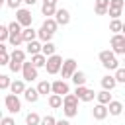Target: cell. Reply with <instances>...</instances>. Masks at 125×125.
<instances>
[{"label": "cell", "instance_id": "obj_29", "mask_svg": "<svg viewBox=\"0 0 125 125\" xmlns=\"http://www.w3.org/2000/svg\"><path fill=\"white\" fill-rule=\"evenodd\" d=\"M61 107H62V113L66 117H76L78 115V107L76 105H61Z\"/></svg>", "mask_w": 125, "mask_h": 125}, {"label": "cell", "instance_id": "obj_34", "mask_svg": "<svg viewBox=\"0 0 125 125\" xmlns=\"http://www.w3.org/2000/svg\"><path fill=\"white\" fill-rule=\"evenodd\" d=\"M51 37H53V33L45 31L43 27H39V29H37V39H41L43 43H45V41H51Z\"/></svg>", "mask_w": 125, "mask_h": 125}, {"label": "cell", "instance_id": "obj_5", "mask_svg": "<svg viewBox=\"0 0 125 125\" xmlns=\"http://www.w3.org/2000/svg\"><path fill=\"white\" fill-rule=\"evenodd\" d=\"M4 104H6V109L10 113H20V109H21V102H20V98L16 94H8Z\"/></svg>", "mask_w": 125, "mask_h": 125}, {"label": "cell", "instance_id": "obj_36", "mask_svg": "<svg viewBox=\"0 0 125 125\" xmlns=\"http://www.w3.org/2000/svg\"><path fill=\"white\" fill-rule=\"evenodd\" d=\"M8 66H10L12 72H20L21 70V62H18V61H8Z\"/></svg>", "mask_w": 125, "mask_h": 125}, {"label": "cell", "instance_id": "obj_45", "mask_svg": "<svg viewBox=\"0 0 125 125\" xmlns=\"http://www.w3.org/2000/svg\"><path fill=\"white\" fill-rule=\"evenodd\" d=\"M21 2H23V4H27V6H33L37 0H21Z\"/></svg>", "mask_w": 125, "mask_h": 125}, {"label": "cell", "instance_id": "obj_4", "mask_svg": "<svg viewBox=\"0 0 125 125\" xmlns=\"http://www.w3.org/2000/svg\"><path fill=\"white\" fill-rule=\"evenodd\" d=\"M111 51H113V55H125V35L123 33H113Z\"/></svg>", "mask_w": 125, "mask_h": 125}, {"label": "cell", "instance_id": "obj_25", "mask_svg": "<svg viewBox=\"0 0 125 125\" xmlns=\"http://www.w3.org/2000/svg\"><path fill=\"white\" fill-rule=\"evenodd\" d=\"M10 61H18V62H23L25 61V51H21V49H14L12 53H10Z\"/></svg>", "mask_w": 125, "mask_h": 125}, {"label": "cell", "instance_id": "obj_42", "mask_svg": "<svg viewBox=\"0 0 125 125\" xmlns=\"http://www.w3.org/2000/svg\"><path fill=\"white\" fill-rule=\"evenodd\" d=\"M6 4H8L12 10H18V8L21 6V0H6Z\"/></svg>", "mask_w": 125, "mask_h": 125}, {"label": "cell", "instance_id": "obj_20", "mask_svg": "<svg viewBox=\"0 0 125 125\" xmlns=\"http://www.w3.org/2000/svg\"><path fill=\"white\" fill-rule=\"evenodd\" d=\"M49 105L53 107V109H59L61 105H62V96H59V94H49Z\"/></svg>", "mask_w": 125, "mask_h": 125}, {"label": "cell", "instance_id": "obj_44", "mask_svg": "<svg viewBox=\"0 0 125 125\" xmlns=\"http://www.w3.org/2000/svg\"><path fill=\"white\" fill-rule=\"evenodd\" d=\"M55 125H70V121L68 119H59V121H55Z\"/></svg>", "mask_w": 125, "mask_h": 125}, {"label": "cell", "instance_id": "obj_43", "mask_svg": "<svg viewBox=\"0 0 125 125\" xmlns=\"http://www.w3.org/2000/svg\"><path fill=\"white\" fill-rule=\"evenodd\" d=\"M0 125H16V119L14 117H2L0 119Z\"/></svg>", "mask_w": 125, "mask_h": 125}, {"label": "cell", "instance_id": "obj_3", "mask_svg": "<svg viewBox=\"0 0 125 125\" xmlns=\"http://www.w3.org/2000/svg\"><path fill=\"white\" fill-rule=\"evenodd\" d=\"M16 21L21 25V27H29L31 21H33V16L27 8H18L16 10Z\"/></svg>", "mask_w": 125, "mask_h": 125}, {"label": "cell", "instance_id": "obj_16", "mask_svg": "<svg viewBox=\"0 0 125 125\" xmlns=\"http://www.w3.org/2000/svg\"><path fill=\"white\" fill-rule=\"evenodd\" d=\"M10 90H12V94H23V90H25V82L23 80H14V82H10Z\"/></svg>", "mask_w": 125, "mask_h": 125}, {"label": "cell", "instance_id": "obj_11", "mask_svg": "<svg viewBox=\"0 0 125 125\" xmlns=\"http://www.w3.org/2000/svg\"><path fill=\"white\" fill-rule=\"evenodd\" d=\"M33 39H37V31L29 25V27H21V41L23 43H29V41H33Z\"/></svg>", "mask_w": 125, "mask_h": 125}, {"label": "cell", "instance_id": "obj_28", "mask_svg": "<svg viewBox=\"0 0 125 125\" xmlns=\"http://www.w3.org/2000/svg\"><path fill=\"white\" fill-rule=\"evenodd\" d=\"M8 41H10V45L12 47H20L23 41H21V33H10L8 35Z\"/></svg>", "mask_w": 125, "mask_h": 125}, {"label": "cell", "instance_id": "obj_1", "mask_svg": "<svg viewBox=\"0 0 125 125\" xmlns=\"http://www.w3.org/2000/svg\"><path fill=\"white\" fill-rule=\"evenodd\" d=\"M100 61H102L104 68H107V70H115V68L119 66V61L115 59V55H113L111 49H107V51H100Z\"/></svg>", "mask_w": 125, "mask_h": 125}, {"label": "cell", "instance_id": "obj_40", "mask_svg": "<svg viewBox=\"0 0 125 125\" xmlns=\"http://www.w3.org/2000/svg\"><path fill=\"white\" fill-rule=\"evenodd\" d=\"M8 39V27L6 25H0V43H4Z\"/></svg>", "mask_w": 125, "mask_h": 125}, {"label": "cell", "instance_id": "obj_22", "mask_svg": "<svg viewBox=\"0 0 125 125\" xmlns=\"http://www.w3.org/2000/svg\"><path fill=\"white\" fill-rule=\"evenodd\" d=\"M55 51H57V47H55L51 41H45V43L41 45V55H45V57H51V55H55Z\"/></svg>", "mask_w": 125, "mask_h": 125}, {"label": "cell", "instance_id": "obj_14", "mask_svg": "<svg viewBox=\"0 0 125 125\" xmlns=\"http://www.w3.org/2000/svg\"><path fill=\"white\" fill-rule=\"evenodd\" d=\"M23 98H25L29 104H35V102L39 100V92H37L35 88H25V90H23Z\"/></svg>", "mask_w": 125, "mask_h": 125}, {"label": "cell", "instance_id": "obj_48", "mask_svg": "<svg viewBox=\"0 0 125 125\" xmlns=\"http://www.w3.org/2000/svg\"><path fill=\"white\" fill-rule=\"evenodd\" d=\"M4 4H6V0H0V8H2V6H4Z\"/></svg>", "mask_w": 125, "mask_h": 125}, {"label": "cell", "instance_id": "obj_46", "mask_svg": "<svg viewBox=\"0 0 125 125\" xmlns=\"http://www.w3.org/2000/svg\"><path fill=\"white\" fill-rule=\"evenodd\" d=\"M4 51H6V45H4V43H0V53H4Z\"/></svg>", "mask_w": 125, "mask_h": 125}, {"label": "cell", "instance_id": "obj_35", "mask_svg": "<svg viewBox=\"0 0 125 125\" xmlns=\"http://www.w3.org/2000/svg\"><path fill=\"white\" fill-rule=\"evenodd\" d=\"M10 76L8 74H0V90H6V88H10Z\"/></svg>", "mask_w": 125, "mask_h": 125}, {"label": "cell", "instance_id": "obj_10", "mask_svg": "<svg viewBox=\"0 0 125 125\" xmlns=\"http://www.w3.org/2000/svg\"><path fill=\"white\" fill-rule=\"evenodd\" d=\"M92 115H94V119H98V121H104L109 113H107V107L104 105V104H98V105H94V109H92Z\"/></svg>", "mask_w": 125, "mask_h": 125}, {"label": "cell", "instance_id": "obj_2", "mask_svg": "<svg viewBox=\"0 0 125 125\" xmlns=\"http://www.w3.org/2000/svg\"><path fill=\"white\" fill-rule=\"evenodd\" d=\"M61 64H62V57L61 55H51V57H47V61H45V68H47V72L49 74H59V70H61Z\"/></svg>", "mask_w": 125, "mask_h": 125}, {"label": "cell", "instance_id": "obj_37", "mask_svg": "<svg viewBox=\"0 0 125 125\" xmlns=\"http://www.w3.org/2000/svg\"><path fill=\"white\" fill-rule=\"evenodd\" d=\"M55 117L53 115H45V117H41V121H39V125H55Z\"/></svg>", "mask_w": 125, "mask_h": 125}, {"label": "cell", "instance_id": "obj_33", "mask_svg": "<svg viewBox=\"0 0 125 125\" xmlns=\"http://www.w3.org/2000/svg\"><path fill=\"white\" fill-rule=\"evenodd\" d=\"M6 27H8V35H10V33H21V25H20L16 20H14V21H10Z\"/></svg>", "mask_w": 125, "mask_h": 125}, {"label": "cell", "instance_id": "obj_9", "mask_svg": "<svg viewBox=\"0 0 125 125\" xmlns=\"http://www.w3.org/2000/svg\"><path fill=\"white\" fill-rule=\"evenodd\" d=\"M68 92H70V88H68V84H66L64 80H55V82H51V94L64 96V94H68Z\"/></svg>", "mask_w": 125, "mask_h": 125}, {"label": "cell", "instance_id": "obj_49", "mask_svg": "<svg viewBox=\"0 0 125 125\" xmlns=\"http://www.w3.org/2000/svg\"><path fill=\"white\" fill-rule=\"evenodd\" d=\"M2 117H4V115H2V111H0V119H2Z\"/></svg>", "mask_w": 125, "mask_h": 125}, {"label": "cell", "instance_id": "obj_19", "mask_svg": "<svg viewBox=\"0 0 125 125\" xmlns=\"http://www.w3.org/2000/svg\"><path fill=\"white\" fill-rule=\"evenodd\" d=\"M35 90L39 92V96H47V94H51V82L49 80H41Z\"/></svg>", "mask_w": 125, "mask_h": 125}, {"label": "cell", "instance_id": "obj_38", "mask_svg": "<svg viewBox=\"0 0 125 125\" xmlns=\"http://www.w3.org/2000/svg\"><path fill=\"white\" fill-rule=\"evenodd\" d=\"M107 14L111 16V20H119V16H121V10H119V8H107Z\"/></svg>", "mask_w": 125, "mask_h": 125}, {"label": "cell", "instance_id": "obj_6", "mask_svg": "<svg viewBox=\"0 0 125 125\" xmlns=\"http://www.w3.org/2000/svg\"><path fill=\"white\" fill-rule=\"evenodd\" d=\"M21 74H23V80H27V82H33V80H37V68L31 64V62H21Z\"/></svg>", "mask_w": 125, "mask_h": 125}, {"label": "cell", "instance_id": "obj_24", "mask_svg": "<svg viewBox=\"0 0 125 125\" xmlns=\"http://www.w3.org/2000/svg\"><path fill=\"white\" fill-rule=\"evenodd\" d=\"M29 55H37V53H41V43L37 41V39H33V41H29L27 43V49H25Z\"/></svg>", "mask_w": 125, "mask_h": 125}, {"label": "cell", "instance_id": "obj_23", "mask_svg": "<svg viewBox=\"0 0 125 125\" xmlns=\"http://www.w3.org/2000/svg\"><path fill=\"white\" fill-rule=\"evenodd\" d=\"M55 10H57V4H51V2H43V6H41L43 16H47V18H51L55 14Z\"/></svg>", "mask_w": 125, "mask_h": 125}, {"label": "cell", "instance_id": "obj_12", "mask_svg": "<svg viewBox=\"0 0 125 125\" xmlns=\"http://www.w3.org/2000/svg\"><path fill=\"white\" fill-rule=\"evenodd\" d=\"M105 107H107V113H111V115H121V111H123V104L117 100H111Z\"/></svg>", "mask_w": 125, "mask_h": 125}, {"label": "cell", "instance_id": "obj_30", "mask_svg": "<svg viewBox=\"0 0 125 125\" xmlns=\"http://www.w3.org/2000/svg\"><path fill=\"white\" fill-rule=\"evenodd\" d=\"M39 121H41V117H39V113H35V111H31V113L25 115V123H27V125H39Z\"/></svg>", "mask_w": 125, "mask_h": 125}, {"label": "cell", "instance_id": "obj_8", "mask_svg": "<svg viewBox=\"0 0 125 125\" xmlns=\"http://www.w3.org/2000/svg\"><path fill=\"white\" fill-rule=\"evenodd\" d=\"M53 16H55L53 20L57 21V25H68V21H70V14H68V10H64V8H57Z\"/></svg>", "mask_w": 125, "mask_h": 125}, {"label": "cell", "instance_id": "obj_41", "mask_svg": "<svg viewBox=\"0 0 125 125\" xmlns=\"http://www.w3.org/2000/svg\"><path fill=\"white\" fill-rule=\"evenodd\" d=\"M8 61H10V53H8V51L0 53V66H2V64H8Z\"/></svg>", "mask_w": 125, "mask_h": 125}, {"label": "cell", "instance_id": "obj_18", "mask_svg": "<svg viewBox=\"0 0 125 125\" xmlns=\"http://www.w3.org/2000/svg\"><path fill=\"white\" fill-rule=\"evenodd\" d=\"M45 61H47V57L45 55H41V53H37V55H31V64L35 66V68H41V66H45Z\"/></svg>", "mask_w": 125, "mask_h": 125}, {"label": "cell", "instance_id": "obj_17", "mask_svg": "<svg viewBox=\"0 0 125 125\" xmlns=\"http://www.w3.org/2000/svg\"><path fill=\"white\" fill-rule=\"evenodd\" d=\"M107 6H109V0H96L94 10L98 16H104V14H107Z\"/></svg>", "mask_w": 125, "mask_h": 125}, {"label": "cell", "instance_id": "obj_21", "mask_svg": "<svg viewBox=\"0 0 125 125\" xmlns=\"http://www.w3.org/2000/svg\"><path fill=\"white\" fill-rule=\"evenodd\" d=\"M41 27H43V29H45V31H49V33H55V31H57V27H59V25H57V21H55V20H53V18H47V20H45V21H43V23H41Z\"/></svg>", "mask_w": 125, "mask_h": 125}, {"label": "cell", "instance_id": "obj_47", "mask_svg": "<svg viewBox=\"0 0 125 125\" xmlns=\"http://www.w3.org/2000/svg\"><path fill=\"white\" fill-rule=\"evenodd\" d=\"M43 2H51V4H57V0H43Z\"/></svg>", "mask_w": 125, "mask_h": 125}, {"label": "cell", "instance_id": "obj_32", "mask_svg": "<svg viewBox=\"0 0 125 125\" xmlns=\"http://www.w3.org/2000/svg\"><path fill=\"white\" fill-rule=\"evenodd\" d=\"M113 78H115V82H117V84H123V82H125V68L117 66V68H115V74H113Z\"/></svg>", "mask_w": 125, "mask_h": 125}, {"label": "cell", "instance_id": "obj_39", "mask_svg": "<svg viewBox=\"0 0 125 125\" xmlns=\"http://www.w3.org/2000/svg\"><path fill=\"white\" fill-rule=\"evenodd\" d=\"M123 6H125L123 0H109V6L107 8H119V10H123Z\"/></svg>", "mask_w": 125, "mask_h": 125}, {"label": "cell", "instance_id": "obj_31", "mask_svg": "<svg viewBox=\"0 0 125 125\" xmlns=\"http://www.w3.org/2000/svg\"><path fill=\"white\" fill-rule=\"evenodd\" d=\"M109 31H113V33H121V31H123V21H121V20H111V23H109Z\"/></svg>", "mask_w": 125, "mask_h": 125}, {"label": "cell", "instance_id": "obj_15", "mask_svg": "<svg viewBox=\"0 0 125 125\" xmlns=\"http://www.w3.org/2000/svg\"><path fill=\"white\" fill-rule=\"evenodd\" d=\"M70 78H72L74 86H82V84H86V74H84L82 70H74V72L70 74Z\"/></svg>", "mask_w": 125, "mask_h": 125}, {"label": "cell", "instance_id": "obj_13", "mask_svg": "<svg viewBox=\"0 0 125 125\" xmlns=\"http://www.w3.org/2000/svg\"><path fill=\"white\" fill-rule=\"evenodd\" d=\"M115 86H117V82H115V78H113L111 74H105V76H102V88H104V90L111 92Z\"/></svg>", "mask_w": 125, "mask_h": 125}, {"label": "cell", "instance_id": "obj_26", "mask_svg": "<svg viewBox=\"0 0 125 125\" xmlns=\"http://www.w3.org/2000/svg\"><path fill=\"white\" fill-rule=\"evenodd\" d=\"M96 98H98V104H104V105H107V104L111 102V94H109L107 90L98 92V94H96Z\"/></svg>", "mask_w": 125, "mask_h": 125}, {"label": "cell", "instance_id": "obj_27", "mask_svg": "<svg viewBox=\"0 0 125 125\" xmlns=\"http://www.w3.org/2000/svg\"><path fill=\"white\" fill-rule=\"evenodd\" d=\"M62 105H76V107H78V98L68 92V94L62 96Z\"/></svg>", "mask_w": 125, "mask_h": 125}, {"label": "cell", "instance_id": "obj_7", "mask_svg": "<svg viewBox=\"0 0 125 125\" xmlns=\"http://www.w3.org/2000/svg\"><path fill=\"white\" fill-rule=\"evenodd\" d=\"M76 70V61L74 59H66V61H62V64H61V76L62 78H70V74Z\"/></svg>", "mask_w": 125, "mask_h": 125}]
</instances>
